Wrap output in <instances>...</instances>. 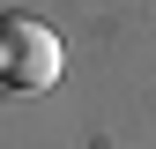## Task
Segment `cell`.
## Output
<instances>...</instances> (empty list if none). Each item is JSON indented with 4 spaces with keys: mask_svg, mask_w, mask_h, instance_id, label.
Listing matches in <instances>:
<instances>
[{
    "mask_svg": "<svg viewBox=\"0 0 156 149\" xmlns=\"http://www.w3.org/2000/svg\"><path fill=\"white\" fill-rule=\"evenodd\" d=\"M60 67H67V52L37 15H0V82L8 89H52Z\"/></svg>",
    "mask_w": 156,
    "mask_h": 149,
    "instance_id": "obj_1",
    "label": "cell"
}]
</instances>
